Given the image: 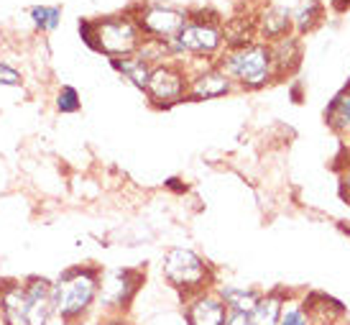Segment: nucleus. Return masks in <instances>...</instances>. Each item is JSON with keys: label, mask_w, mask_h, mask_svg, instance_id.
I'll return each instance as SVG.
<instances>
[{"label": "nucleus", "mask_w": 350, "mask_h": 325, "mask_svg": "<svg viewBox=\"0 0 350 325\" xmlns=\"http://www.w3.org/2000/svg\"><path fill=\"white\" fill-rule=\"evenodd\" d=\"M325 118H327L332 131L350 133V85L342 90L340 95H335V100H332L327 113H325Z\"/></svg>", "instance_id": "18"}, {"label": "nucleus", "mask_w": 350, "mask_h": 325, "mask_svg": "<svg viewBox=\"0 0 350 325\" xmlns=\"http://www.w3.org/2000/svg\"><path fill=\"white\" fill-rule=\"evenodd\" d=\"M161 274H164L166 285L174 292H179L182 302L187 297H195L200 292L215 289L217 285V274H215L213 264L197 251L185 246H174L164 254L161 261Z\"/></svg>", "instance_id": "2"}, {"label": "nucleus", "mask_w": 350, "mask_h": 325, "mask_svg": "<svg viewBox=\"0 0 350 325\" xmlns=\"http://www.w3.org/2000/svg\"><path fill=\"white\" fill-rule=\"evenodd\" d=\"M217 67L230 77L235 88L243 90H261L273 79V60L271 47L253 41L241 49H225L223 60H215Z\"/></svg>", "instance_id": "3"}, {"label": "nucleus", "mask_w": 350, "mask_h": 325, "mask_svg": "<svg viewBox=\"0 0 350 325\" xmlns=\"http://www.w3.org/2000/svg\"><path fill=\"white\" fill-rule=\"evenodd\" d=\"M223 29L215 21H192L176 34L172 41H166L169 57H195V60H210L223 49Z\"/></svg>", "instance_id": "6"}, {"label": "nucleus", "mask_w": 350, "mask_h": 325, "mask_svg": "<svg viewBox=\"0 0 350 325\" xmlns=\"http://www.w3.org/2000/svg\"><path fill=\"white\" fill-rule=\"evenodd\" d=\"M110 67L116 69L118 75H123V77L138 90H146V82H148V77H151V69H154L148 62L141 60L138 54L123 57V60H110Z\"/></svg>", "instance_id": "17"}, {"label": "nucleus", "mask_w": 350, "mask_h": 325, "mask_svg": "<svg viewBox=\"0 0 350 325\" xmlns=\"http://www.w3.org/2000/svg\"><path fill=\"white\" fill-rule=\"evenodd\" d=\"M77 29H79V36H82V41L88 44L90 49L95 51V26H92V21H90V18H79L77 21Z\"/></svg>", "instance_id": "24"}, {"label": "nucleus", "mask_w": 350, "mask_h": 325, "mask_svg": "<svg viewBox=\"0 0 350 325\" xmlns=\"http://www.w3.org/2000/svg\"><path fill=\"white\" fill-rule=\"evenodd\" d=\"M279 325H317V323H314V317H312L310 307L304 305V300L289 295L282 307Z\"/></svg>", "instance_id": "19"}, {"label": "nucleus", "mask_w": 350, "mask_h": 325, "mask_svg": "<svg viewBox=\"0 0 350 325\" xmlns=\"http://www.w3.org/2000/svg\"><path fill=\"white\" fill-rule=\"evenodd\" d=\"M182 313L187 325H225L228 307L215 289H207L195 297H187Z\"/></svg>", "instance_id": "11"}, {"label": "nucleus", "mask_w": 350, "mask_h": 325, "mask_svg": "<svg viewBox=\"0 0 350 325\" xmlns=\"http://www.w3.org/2000/svg\"><path fill=\"white\" fill-rule=\"evenodd\" d=\"M92 26H95V51L105 54L107 60L133 57L146 41L138 23L131 18V13L103 16V18L92 21Z\"/></svg>", "instance_id": "5"}, {"label": "nucleus", "mask_w": 350, "mask_h": 325, "mask_svg": "<svg viewBox=\"0 0 350 325\" xmlns=\"http://www.w3.org/2000/svg\"><path fill=\"white\" fill-rule=\"evenodd\" d=\"M271 47V60H273V79L292 75L294 69L299 67L301 60V44L297 34H286L282 39H276L269 44Z\"/></svg>", "instance_id": "13"}, {"label": "nucleus", "mask_w": 350, "mask_h": 325, "mask_svg": "<svg viewBox=\"0 0 350 325\" xmlns=\"http://www.w3.org/2000/svg\"><path fill=\"white\" fill-rule=\"evenodd\" d=\"M258 31H261V36L269 44L276 39H282L286 36L289 31H292V13L282 5H271V8H266V13L261 16L258 21Z\"/></svg>", "instance_id": "16"}, {"label": "nucleus", "mask_w": 350, "mask_h": 325, "mask_svg": "<svg viewBox=\"0 0 350 325\" xmlns=\"http://www.w3.org/2000/svg\"><path fill=\"white\" fill-rule=\"evenodd\" d=\"M31 16V23H33V29L41 31V34H51V31L59 29V23H62V8L59 5H33L29 10Z\"/></svg>", "instance_id": "20"}, {"label": "nucleus", "mask_w": 350, "mask_h": 325, "mask_svg": "<svg viewBox=\"0 0 350 325\" xmlns=\"http://www.w3.org/2000/svg\"><path fill=\"white\" fill-rule=\"evenodd\" d=\"M292 295L289 289L284 287H276V289H269V292H261L258 302L253 305V310L248 313L253 320V325H279V317H282V307L286 302V297Z\"/></svg>", "instance_id": "15"}, {"label": "nucleus", "mask_w": 350, "mask_h": 325, "mask_svg": "<svg viewBox=\"0 0 350 325\" xmlns=\"http://www.w3.org/2000/svg\"><path fill=\"white\" fill-rule=\"evenodd\" d=\"M0 325H29V300L23 279H0Z\"/></svg>", "instance_id": "12"}, {"label": "nucleus", "mask_w": 350, "mask_h": 325, "mask_svg": "<svg viewBox=\"0 0 350 325\" xmlns=\"http://www.w3.org/2000/svg\"><path fill=\"white\" fill-rule=\"evenodd\" d=\"M146 282V269L138 266H116V269H103L100 276V295L95 315L116 317L128 315L136 302L141 287Z\"/></svg>", "instance_id": "4"}, {"label": "nucleus", "mask_w": 350, "mask_h": 325, "mask_svg": "<svg viewBox=\"0 0 350 325\" xmlns=\"http://www.w3.org/2000/svg\"><path fill=\"white\" fill-rule=\"evenodd\" d=\"M225 325H253V320L248 313H228Z\"/></svg>", "instance_id": "25"}, {"label": "nucleus", "mask_w": 350, "mask_h": 325, "mask_svg": "<svg viewBox=\"0 0 350 325\" xmlns=\"http://www.w3.org/2000/svg\"><path fill=\"white\" fill-rule=\"evenodd\" d=\"M23 75L16 67H10L8 62H0V88H21Z\"/></svg>", "instance_id": "23"}, {"label": "nucleus", "mask_w": 350, "mask_h": 325, "mask_svg": "<svg viewBox=\"0 0 350 325\" xmlns=\"http://www.w3.org/2000/svg\"><path fill=\"white\" fill-rule=\"evenodd\" d=\"M23 289L29 300V325H54V302H51V279L41 274L23 276Z\"/></svg>", "instance_id": "10"}, {"label": "nucleus", "mask_w": 350, "mask_h": 325, "mask_svg": "<svg viewBox=\"0 0 350 325\" xmlns=\"http://www.w3.org/2000/svg\"><path fill=\"white\" fill-rule=\"evenodd\" d=\"M215 292L217 297L225 302L228 313H251L253 305L258 302L261 297V289L251 285H233V282H220L215 285Z\"/></svg>", "instance_id": "14"}, {"label": "nucleus", "mask_w": 350, "mask_h": 325, "mask_svg": "<svg viewBox=\"0 0 350 325\" xmlns=\"http://www.w3.org/2000/svg\"><path fill=\"white\" fill-rule=\"evenodd\" d=\"M75 325H100V315H92L88 320H82V323H75Z\"/></svg>", "instance_id": "27"}, {"label": "nucleus", "mask_w": 350, "mask_h": 325, "mask_svg": "<svg viewBox=\"0 0 350 325\" xmlns=\"http://www.w3.org/2000/svg\"><path fill=\"white\" fill-rule=\"evenodd\" d=\"M131 18L138 23L141 34L151 41H172L189 23V13L172 5H136Z\"/></svg>", "instance_id": "8"}, {"label": "nucleus", "mask_w": 350, "mask_h": 325, "mask_svg": "<svg viewBox=\"0 0 350 325\" xmlns=\"http://www.w3.org/2000/svg\"><path fill=\"white\" fill-rule=\"evenodd\" d=\"M54 108L62 116H75V113H79L82 110V95H79V90L72 88V85H62L57 90V95H54Z\"/></svg>", "instance_id": "22"}, {"label": "nucleus", "mask_w": 350, "mask_h": 325, "mask_svg": "<svg viewBox=\"0 0 350 325\" xmlns=\"http://www.w3.org/2000/svg\"><path fill=\"white\" fill-rule=\"evenodd\" d=\"M322 18V3L320 0H307L297 13H292V26L297 34H307L312 31Z\"/></svg>", "instance_id": "21"}, {"label": "nucleus", "mask_w": 350, "mask_h": 325, "mask_svg": "<svg viewBox=\"0 0 350 325\" xmlns=\"http://www.w3.org/2000/svg\"><path fill=\"white\" fill-rule=\"evenodd\" d=\"M100 325H136L128 315H116V317H100Z\"/></svg>", "instance_id": "26"}, {"label": "nucleus", "mask_w": 350, "mask_h": 325, "mask_svg": "<svg viewBox=\"0 0 350 325\" xmlns=\"http://www.w3.org/2000/svg\"><path fill=\"white\" fill-rule=\"evenodd\" d=\"M235 85L223 69L217 67V62H207L197 72H189V92L187 100H215L225 98Z\"/></svg>", "instance_id": "9"}, {"label": "nucleus", "mask_w": 350, "mask_h": 325, "mask_svg": "<svg viewBox=\"0 0 350 325\" xmlns=\"http://www.w3.org/2000/svg\"><path fill=\"white\" fill-rule=\"evenodd\" d=\"M146 98L154 108H174L187 100L189 92V72L179 60L161 62L151 69V77L146 82Z\"/></svg>", "instance_id": "7"}, {"label": "nucleus", "mask_w": 350, "mask_h": 325, "mask_svg": "<svg viewBox=\"0 0 350 325\" xmlns=\"http://www.w3.org/2000/svg\"><path fill=\"white\" fill-rule=\"evenodd\" d=\"M103 266L75 264L51 279V302L59 325H75L95 315Z\"/></svg>", "instance_id": "1"}]
</instances>
